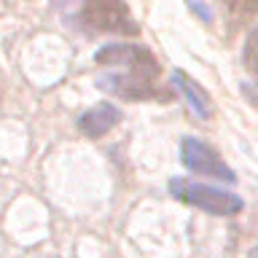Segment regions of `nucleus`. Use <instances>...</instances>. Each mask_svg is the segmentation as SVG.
Masks as SVG:
<instances>
[{"instance_id": "423d86ee", "label": "nucleus", "mask_w": 258, "mask_h": 258, "mask_svg": "<svg viewBox=\"0 0 258 258\" xmlns=\"http://www.w3.org/2000/svg\"><path fill=\"white\" fill-rule=\"evenodd\" d=\"M118 121H121V110L116 105L100 102V105H94V108H89L84 116L78 118V129L86 137H102V135H108Z\"/></svg>"}, {"instance_id": "6e6552de", "label": "nucleus", "mask_w": 258, "mask_h": 258, "mask_svg": "<svg viewBox=\"0 0 258 258\" xmlns=\"http://www.w3.org/2000/svg\"><path fill=\"white\" fill-rule=\"evenodd\" d=\"M242 64H245V70L258 81V30L250 32V38L245 43V51H242Z\"/></svg>"}, {"instance_id": "f257e3e1", "label": "nucleus", "mask_w": 258, "mask_h": 258, "mask_svg": "<svg viewBox=\"0 0 258 258\" xmlns=\"http://www.w3.org/2000/svg\"><path fill=\"white\" fill-rule=\"evenodd\" d=\"M94 62L108 73L97 78L105 92L121 100H148L156 97L159 62L151 48L137 43H108L94 54Z\"/></svg>"}, {"instance_id": "1a4fd4ad", "label": "nucleus", "mask_w": 258, "mask_h": 258, "mask_svg": "<svg viewBox=\"0 0 258 258\" xmlns=\"http://www.w3.org/2000/svg\"><path fill=\"white\" fill-rule=\"evenodd\" d=\"M255 258H258V247H255Z\"/></svg>"}, {"instance_id": "39448f33", "label": "nucleus", "mask_w": 258, "mask_h": 258, "mask_svg": "<svg viewBox=\"0 0 258 258\" xmlns=\"http://www.w3.org/2000/svg\"><path fill=\"white\" fill-rule=\"evenodd\" d=\"M172 86H175V92L185 100V105L197 113V116L202 121H207V118H213V100H210V94L202 89L194 78H188L183 70H172Z\"/></svg>"}, {"instance_id": "7ed1b4c3", "label": "nucleus", "mask_w": 258, "mask_h": 258, "mask_svg": "<svg viewBox=\"0 0 258 258\" xmlns=\"http://www.w3.org/2000/svg\"><path fill=\"white\" fill-rule=\"evenodd\" d=\"M81 19L97 32H116V35H137V22L124 0H84Z\"/></svg>"}, {"instance_id": "0eeeda50", "label": "nucleus", "mask_w": 258, "mask_h": 258, "mask_svg": "<svg viewBox=\"0 0 258 258\" xmlns=\"http://www.w3.org/2000/svg\"><path fill=\"white\" fill-rule=\"evenodd\" d=\"M226 11L231 14V19H253V16L258 14V0H223Z\"/></svg>"}, {"instance_id": "20e7f679", "label": "nucleus", "mask_w": 258, "mask_h": 258, "mask_svg": "<svg viewBox=\"0 0 258 258\" xmlns=\"http://www.w3.org/2000/svg\"><path fill=\"white\" fill-rule=\"evenodd\" d=\"M180 159H183L185 169H191L194 175H207V177H215V180H223V183L237 180V175L229 169V164L205 140H199V137H185L180 143Z\"/></svg>"}, {"instance_id": "f03ea898", "label": "nucleus", "mask_w": 258, "mask_h": 258, "mask_svg": "<svg viewBox=\"0 0 258 258\" xmlns=\"http://www.w3.org/2000/svg\"><path fill=\"white\" fill-rule=\"evenodd\" d=\"M169 194H172L175 199L185 202V205H191L197 210H205V213H210V215H221V218L237 215L242 210V199L237 197V194L215 188V185L185 180V177H172V180H169Z\"/></svg>"}]
</instances>
